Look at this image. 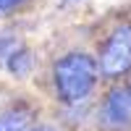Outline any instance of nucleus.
I'll use <instances>...</instances> for the list:
<instances>
[{"instance_id": "nucleus-1", "label": "nucleus", "mask_w": 131, "mask_h": 131, "mask_svg": "<svg viewBox=\"0 0 131 131\" xmlns=\"http://www.w3.org/2000/svg\"><path fill=\"white\" fill-rule=\"evenodd\" d=\"M97 81V63L84 52H68L55 63V86L60 100L81 102Z\"/></svg>"}, {"instance_id": "nucleus-4", "label": "nucleus", "mask_w": 131, "mask_h": 131, "mask_svg": "<svg viewBox=\"0 0 131 131\" xmlns=\"http://www.w3.org/2000/svg\"><path fill=\"white\" fill-rule=\"evenodd\" d=\"M5 66H8V71H10V73L24 76V73L29 71V66H31V55H29V50H24V47H16V50L8 55Z\"/></svg>"}, {"instance_id": "nucleus-8", "label": "nucleus", "mask_w": 131, "mask_h": 131, "mask_svg": "<svg viewBox=\"0 0 131 131\" xmlns=\"http://www.w3.org/2000/svg\"><path fill=\"white\" fill-rule=\"evenodd\" d=\"M128 97H131V89H128Z\"/></svg>"}, {"instance_id": "nucleus-5", "label": "nucleus", "mask_w": 131, "mask_h": 131, "mask_svg": "<svg viewBox=\"0 0 131 131\" xmlns=\"http://www.w3.org/2000/svg\"><path fill=\"white\" fill-rule=\"evenodd\" d=\"M29 118L21 110H10L5 115H0V131H26Z\"/></svg>"}, {"instance_id": "nucleus-6", "label": "nucleus", "mask_w": 131, "mask_h": 131, "mask_svg": "<svg viewBox=\"0 0 131 131\" xmlns=\"http://www.w3.org/2000/svg\"><path fill=\"white\" fill-rule=\"evenodd\" d=\"M24 0H0V16L3 13H8V10H13L16 5H21Z\"/></svg>"}, {"instance_id": "nucleus-2", "label": "nucleus", "mask_w": 131, "mask_h": 131, "mask_svg": "<svg viewBox=\"0 0 131 131\" xmlns=\"http://www.w3.org/2000/svg\"><path fill=\"white\" fill-rule=\"evenodd\" d=\"M128 68H131V24H118L102 47L100 71L107 79H118Z\"/></svg>"}, {"instance_id": "nucleus-3", "label": "nucleus", "mask_w": 131, "mask_h": 131, "mask_svg": "<svg viewBox=\"0 0 131 131\" xmlns=\"http://www.w3.org/2000/svg\"><path fill=\"white\" fill-rule=\"evenodd\" d=\"M102 123L110 126V128H126L131 123V97H128V89L115 86V89L105 97Z\"/></svg>"}, {"instance_id": "nucleus-7", "label": "nucleus", "mask_w": 131, "mask_h": 131, "mask_svg": "<svg viewBox=\"0 0 131 131\" xmlns=\"http://www.w3.org/2000/svg\"><path fill=\"white\" fill-rule=\"evenodd\" d=\"M29 131H52L50 126H37V128H29Z\"/></svg>"}]
</instances>
